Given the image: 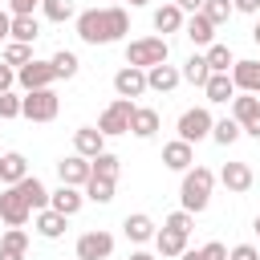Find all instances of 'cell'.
Listing matches in <instances>:
<instances>
[{"instance_id": "1", "label": "cell", "mask_w": 260, "mask_h": 260, "mask_svg": "<svg viewBox=\"0 0 260 260\" xmlns=\"http://www.w3.org/2000/svg\"><path fill=\"white\" fill-rule=\"evenodd\" d=\"M130 32V12L122 4H106V8H85L77 16V37L85 45H114Z\"/></svg>"}, {"instance_id": "2", "label": "cell", "mask_w": 260, "mask_h": 260, "mask_svg": "<svg viewBox=\"0 0 260 260\" xmlns=\"http://www.w3.org/2000/svg\"><path fill=\"white\" fill-rule=\"evenodd\" d=\"M211 187H215V175H211L207 167H191V171H183V183H179L183 211H191V215L207 211V203H211Z\"/></svg>"}, {"instance_id": "3", "label": "cell", "mask_w": 260, "mask_h": 260, "mask_svg": "<svg viewBox=\"0 0 260 260\" xmlns=\"http://www.w3.org/2000/svg\"><path fill=\"white\" fill-rule=\"evenodd\" d=\"M167 57H171L167 37H138V41H130V45H126V65H134V69L167 65Z\"/></svg>"}, {"instance_id": "4", "label": "cell", "mask_w": 260, "mask_h": 260, "mask_svg": "<svg viewBox=\"0 0 260 260\" xmlns=\"http://www.w3.org/2000/svg\"><path fill=\"white\" fill-rule=\"evenodd\" d=\"M57 110H61V98L53 89H32L20 98V118H28V122H53Z\"/></svg>"}, {"instance_id": "5", "label": "cell", "mask_w": 260, "mask_h": 260, "mask_svg": "<svg viewBox=\"0 0 260 260\" xmlns=\"http://www.w3.org/2000/svg\"><path fill=\"white\" fill-rule=\"evenodd\" d=\"M211 126H215V118L207 114V106H191V110H183L179 114V138L183 142H203V138H211Z\"/></svg>"}, {"instance_id": "6", "label": "cell", "mask_w": 260, "mask_h": 260, "mask_svg": "<svg viewBox=\"0 0 260 260\" xmlns=\"http://www.w3.org/2000/svg\"><path fill=\"white\" fill-rule=\"evenodd\" d=\"M130 114H134V102H126V98H114V102L102 110V118H98V130H102L106 138H114V134H130Z\"/></svg>"}, {"instance_id": "7", "label": "cell", "mask_w": 260, "mask_h": 260, "mask_svg": "<svg viewBox=\"0 0 260 260\" xmlns=\"http://www.w3.org/2000/svg\"><path fill=\"white\" fill-rule=\"evenodd\" d=\"M53 81H57V73H53V65L49 61H28V65H20L16 69V85L24 89V93H32V89H53Z\"/></svg>"}, {"instance_id": "8", "label": "cell", "mask_w": 260, "mask_h": 260, "mask_svg": "<svg viewBox=\"0 0 260 260\" xmlns=\"http://www.w3.org/2000/svg\"><path fill=\"white\" fill-rule=\"evenodd\" d=\"M28 215H32V207L24 203V195H20L16 187H4V191H0V223H8V228H24Z\"/></svg>"}, {"instance_id": "9", "label": "cell", "mask_w": 260, "mask_h": 260, "mask_svg": "<svg viewBox=\"0 0 260 260\" xmlns=\"http://www.w3.org/2000/svg\"><path fill=\"white\" fill-rule=\"evenodd\" d=\"M77 260H106L110 252H114V236L110 232H102V228H93V232H85V236H77Z\"/></svg>"}, {"instance_id": "10", "label": "cell", "mask_w": 260, "mask_h": 260, "mask_svg": "<svg viewBox=\"0 0 260 260\" xmlns=\"http://www.w3.org/2000/svg\"><path fill=\"white\" fill-rule=\"evenodd\" d=\"M114 93H118V98H126V102H134V98H142V93H146V69H134V65H122V69L114 73Z\"/></svg>"}, {"instance_id": "11", "label": "cell", "mask_w": 260, "mask_h": 260, "mask_svg": "<svg viewBox=\"0 0 260 260\" xmlns=\"http://www.w3.org/2000/svg\"><path fill=\"white\" fill-rule=\"evenodd\" d=\"M102 150H106V134H102L98 126H77V130H73V154L98 158Z\"/></svg>"}, {"instance_id": "12", "label": "cell", "mask_w": 260, "mask_h": 260, "mask_svg": "<svg viewBox=\"0 0 260 260\" xmlns=\"http://www.w3.org/2000/svg\"><path fill=\"white\" fill-rule=\"evenodd\" d=\"M219 183H223L232 195H244V191H252L256 175H252V167H248V162H223V171H219Z\"/></svg>"}, {"instance_id": "13", "label": "cell", "mask_w": 260, "mask_h": 260, "mask_svg": "<svg viewBox=\"0 0 260 260\" xmlns=\"http://www.w3.org/2000/svg\"><path fill=\"white\" fill-rule=\"evenodd\" d=\"M81 203H85V191H81V187H65V183H61L57 191H49V207H53V211H61L65 219H69V215H77V211H81Z\"/></svg>"}, {"instance_id": "14", "label": "cell", "mask_w": 260, "mask_h": 260, "mask_svg": "<svg viewBox=\"0 0 260 260\" xmlns=\"http://www.w3.org/2000/svg\"><path fill=\"white\" fill-rule=\"evenodd\" d=\"M57 175H61V183H65V187H85V183H89V158L69 154V158H61V162H57Z\"/></svg>"}, {"instance_id": "15", "label": "cell", "mask_w": 260, "mask_h": 260, "mask_svg": "<svg viewBox=\"0 0 260 260\" xmlns=\"http://www.w3.org/2000/svg\"><path fill=\"white\" fill-rule=\"evenodd\" d=\"M228 77H232V85H236V89H244V93H256V98H260V61H236Z\"/></svg>"}, {"instance_id": "16", "label": "cell", "mask_w": 260, "mask_h": 260, "mask_svg": "<svg viewBox=\"0 0 260 260\" xmlns=\"http://www.w3.org/2000/svg\"><path fill=\"white\" fill-rule=\"evenodd\" d=\"M183 37H187L191 45H215V24H211L203 12H191V16L183 20Z\"/></svg>"}, {"instance_id": "17", "label": "cell", "mask_w": 260, "mask_h": 260, "mask_svg": "<svg viewBox=\"0 0 260 260\" xmlns=\"http://www.w3.org/2000/svg\"><path fill=\"white\" fill-rule=\"evenodd\" d=\"M191 162H195V146H191V142L175 138V142L162 146V167H171V171H191Z\"/></svg>"}, {"instance_id": "18", "label": "cell", "mask_w": 260, "mask_h": 260, "mask_svg": "<svg viewBox=\"0 0 260 260\" xmlns=\"http://www.w3.org/2000/svg\"><path fill=\"white\" fill-rule=\"evenodd\" d=\"M28 252V232L24 228H4L0 232V260H24Z\"/></svg>"}, {"instance_id": "19", "label": "cell", "mask_w": 260, "mask_h": 260, "mask_svg": "<svg viewBox=\"0 0 260 260\" xmlns=\"http://www.w3.org/2000/svg\"><path fill=\"white\" fill-rule=\"evenodd\" d=\"M179 81H183V73L175 65H150L146 69V89H154V93H171Z\"/></svg>"}, {"instance_id": "20", "label": "cell", "mask_w": 260, "mask_h": 260, "mask_svg": "<svg viewBox=\"0 0 260 260\" xmlns=\"http://www.w3.org/2000/svg\"><path fill=\"white\" fill-rule=\"evenodd\" d=\"M232 118L240 122V130L256 126V122H260V98H256V93H240V98H232Z\"/></svg>"}, {"instance_id": "21", "label": "cell", "mask_w": 260, "mask_h": 260, "mask_svg": "<svg viewBox=\"0 0 260 260\" xmlns=\"http://www.w3.org/2000/svg\"><path fill=\"white\" fill-rule=\"evenodd\" d=\"M130 134H134V138H154V134H158V110L134 106V114H130Z\"/></svg>"}, {"instance_id": "22", "label": "cell", "mask_w": 260, "mask_h": 260, "mask_svg": "<svg viewBox=\"0 0 260 260\" xmlns=\"http://www.w3.org/2000/svg\"><path fill=\"white\" fill-rule=\"evenodd\" d=\"M16 191L24 195V203H28L32 211H45V207H49V191H45V183H41L37 175H24V179L16 183Z\"/></svg>"}, {"instance_id": "23", "label": "cell", "mask_w": 260, "mask_h": 260, "mask_svg": "<svg viewBox=\"0 0 260 260\" xmlns=\"http://www.w3.org/2000/svg\"><path fill=\"white\" fill-rule=\"evenodd\" d=\"M32 223H37V232H41L45 240H61V236H65V215H61V211H53V207L32 211Z\"/></svg>"}, {"instance_id": "24", "label": "cell", "mask_w": 260, "mask_h": 260, "mask_svg": "<svg viewBox=\"0 0 260 260\" xmlns=\"http://www.w3.org/2000/svg\"><path fill=\"white\" fill-rule=\"evenodd\" d=\"M24 175H28V158H24L20 150H8V154H0V179H4L8 187H16Z\"/></svg>"}, {"instance_id": "25", "label": "cell", "mask_w": 260, "mask_h": 260, "mask_svg": "<svg viewBox=\"0 0 260 260\" xmlns=\"http://www.w3.org/2000/svg\"><path fill=\"white\" fill-rule=\"evenodd\" d=\"M122 232H126V240L146 244V240H154V219H150V215H142V211H134V215H126Z\"/></svg>"}, {"instance_id": "26", "label": "cell", "mask_w": 260, "mask_h": 260, "mask_svg": "<svg viewBox=\"0 0 260 260\" xmlns=\"http://www.w3.org/2000/svg\"><path fill=\"white\" fill-rule=\"evenodd\" d=\"M37 37H41V20H37V16H12V24H8V41L32 45Z\"/></svg>"}, {"instance_id": "27", "label": "cell", "mask_w": 260, "mask_h": 260, "mask_svg": "<svg viewBox=\"0 0 260 260\" xmlns=\"http://www.w3.org/2000/svg\"><path fill=\"white\" fill-rule=\"evenodd\" d=\"M118 171H122V158H118V154H110V150H102L98 158H89V175H93V179L118 183Z\"/></svg>"}, {"instance_id": "28", "label": "cell", "mask_w": 260, "mask_h": 260, "mask_svg": "<svg viewBox=\"0 0 260 260\" xmlns=\"http://www.w3.org/2000/svg\"><path fill=\"white\" fill-rule=\"evenodd\" d=\"M203 93H207V102H232L236 98V85H232L228 73H211L207 85H203Z\"/></svg>"}, {"instance_id": "29", "label": "cell", "mask_w": 260, "mask_h": 260, "mask_svg": "<svg viewBox=\"0 0 260 260\" xmlns=\"http://www.w3.org/2000/svg\"><path fill=\"white\" fill-rule=\"evenodd\" d=\"M154 248H158V256H183L187 252V236L162 228V232H154Z\"/></svg>"}, {"instance_id": "30", "label": "cell", "mask_w": 260, "mask_h": 260, "mask_svg": "<svg viewBox=\"0 0 260 260\" xmlns=\"http://www.w3.org/2000/svg\"><path fill=\"white\" fill-rule=\"evenodd\" d=\"M203 61H207V69H211V73H232V65H236V57H232V49H228V45H207Z\"/></svg>"}, {"instance_id": "31", "label": "cell", "mask_w": 260, "mask_h": 260, "mask_svg": "<svg viewBox=\"0 0 260 260\" xmlns=\"http://www.w3.org/2000/svg\"><path fill=\"white\" fill-rule=\"evenodd\" d=\"M179 73H183V81H191V85H199V89H203V85H207V77H211L207 61H203L199 53H191V57L183 61V69H179Z\"/></svg>"}, {"instance_id": "32", "label": "cell", "mask_w": 260, "mask_h": 260, "mask_svg": "<svg viewBox=\"0 0 260 260\" xmlns=\"http://www.w3.org/2000/svg\"><path fill=\"white\" fill-rule=\"evenodd\" d=\"M154 28H158V32H179V28H183V12H179V4H162V8H154Z\"/></svg>"}, {"instance_id": "33", "label": "cell", "mask_w": 260, "mask_h": 260, "mask_svg": "<svg viewBox=\"0 0 260 260\" xmlns=\"http://www.w3.org/2000/svg\"><path fill=\"white\" fill-rule=\"evenodd\" d=\"M49 65H53V73H57V77H65V81H69V77H77V65H81V61H77V53L57 49V53L49 57Z\"/></svg>"}, {"instance_id": "34", "label": "cell", "mask_w": 260, "mask_h": 260, "mask_svg": "<svg viewBox=\"0 0 260 260\" xmlns=\"http://www.w3.org/2000/svg\"><path fill=\"white\" fill-rule=\"evenodd\" d=\"M199 12L219 28V24H228V20H232V12H236V8H232V0H203V8H199Z\"/></svg>"}, {"instance_id": "35", "label": "cell", "mask_w": 260, "mask_h": 260, "mask_svg": "<svg viewBox=\"0 0 260 260\" xmlns=\"http://www.w3.org/2000/svg\"><path fill=\"white\" fill-rule=\"evenodd\" d=\"M240 134H244V130H240V122H236V118H219V122L211 126V138H215L219 146H232Z\"/></svg>"}, {"instance_id": "36", "label": "cell", "mask_w": 260, "mask_h": 260, "mask_svg": "<svg viewBox=\"0 0 260 260\" xmlns=\"http://www.w3.org/2000/svg\"><path fill=\"white\" fill-rule=\"evenodd\" d=\"M41 12L53 20V24H65L73 16V0H41Z\"/></svg>"}, {"instance_id": "37", "label": "cell", "mask_w": 260, "mask_h": 260, "mask_svg": "<svg viewBox=\"0 0 260 260\" xmlns=\"http://www.w3.org/2000/svg\"><path fill=\"white\" fill-rule=\"evenodd\" d=\"M28 61H32V45H20V41H8V45H4V65H16V69H20V65H28Z\"/></svg>"}, {"instance_id": "38", "label": "cell", "mask_w": 260, "mask_h": 260, "mask_svg": "<svg viewBox=\"0 0 260 260\" xmlns=\"http://www.w3.org/2000/svg\"><path fill=\"white\" fill-rule=\"evenodd\" d=\"M85 199H93V203H110V199H114V183L89 175V183H85Z\"/></svg>"}, {"instance_id": "39", "label": "cell", "mask_w": 260, "mask_h": 260, "mask_svg": "<svg viewBox=\"0 0 260 260\" xmlns=\"http://www.w3.org/2000/svg\"><path fill=\"white\" fill-rule=\"evenodd\" d=\"M191 223H195V215H191V211H175V215H167V219H162V228H171V232H179V236H187V232H191Z\"/></svg>"}, {"instance_id": "40", "label": "cell", "mask_w": 260, "mask_h": 260, "mask_svg": "<svg viewBox=\"0 0 260 260\" xmlns=\"http://www.w3.org/2000/svg\"><path fill=\"white\" fill-rule=\"evenodd\" d=\"M0 118H20V98L8 89V93H0Z\"/></svg>"}, {"instance_id": "41", "label": "cell", "mask_w": 260, "mask_h": 260, "mask_svg": "<svg viewBox=\"0 0 260 260\" xmlns=\"http://www.w3.org/2000/svg\"><path fill=\"white\" fill-rule=\"evenodd\" d=\"M199 256H203V260H228V248H223L219 240H211V244L199 248Z\"/></svg>"}, {"instance_id": "42", "label": "cell", "mask_w": 260, "mask_h": 260, "mask_svg": "<svg viewBox=\"0 0 260 260\" xmlns=\"http://www.w3.org/2000/svg\"><path fill=\"white\" fill-rule=\"evenodd\" d=\"M228 260H260V252H256L252 244H236V248L228 252Z\"/></svg>"}, {"instance_id": "43", "label": "cell", "mask_w": 260, "mask_h": 260, "mask_svg": "<svg viewBox=\"0 0 260 260\" xmlns=\"http://www.w3.org/2000/svg\"><path fill=\"white\" fill-rule=\"evenodd\" d=\"M41 0H8V8H12V16H32V8H37Z\"/></svg>"}, {"instance_id": "44", "label": "cell", "mask_w": 260, "mask_h": 260, "mask_svg": "<svg viewBox=\"0 0 260 260\" xmlns=\"http://www.w3.org/2000/svg\"><path fill=\"white\" fill-rule=\"evenodd\" d=\"M12 85H16V69H12V65H4V61H0V93H8V89H12Z\"/></svg>"}, {"instance_id": "45", "label": "cell", "mask_w": 260, "mask_h": 260, "mask_svg": "<svg viewBox=\"0 0 260 260\" xmlns=\"http://www.w3.org/2000/svg\"><path fill=\"white\" fill-rule=\"evenodd\" d=\"M232 8H236V12H248V16H256V12H260V0H232Z\"/></svg>"}, {"instance_id": "46", "label": "cell", "mask_w": 260, "mask_h": 260, "mask_svg": "<svg viewBox=\"0 0 260 260\" xmlns=\"http://www.w3.org/2000/svg\"><path fill=\"white\" fill-rule=\"evenodd\" d=\"M171 4H179V12H199L203 8V0H171Z\"/></svg>"}, {"instance_id": "47", "label": "cell", "mask_w": 260, "mask_h": 260, "mask_svg": "<svg viewBox=\"0 0 260 260\" xmlns=\"http://www.w3.org/2000/svg\"><path fill=\"white\" fill-rule=\"evenodd\" d=\"M8 24H12V16H8V12H4V8H0V45H4V41H8Z\"/></svg>"}, {"instance_id": "48", "label": "cell", "mask_w": 260, "mask_h": 260, "mask_svg": "<svg viewBox=\"0 0 260 260\" xmlns=\"http://www.w3.org/2000/svg\"><path fill=\"white\" fill-rule=\"evenodd\" d=\"M130 260H154L150 252H130Z\"/></svg>"}, {"instance_id": "49", "label": "cell", "mask_w": 260, "mask_h": 260, "mask_svg": "<svg viewBox=\"0 0 260 260\" xmlns=\"http://www.w3.org/2000/svg\"><path fill=\"white\" fill-rule=\"evenodd\" d=\"M179 260H203V256H199V252H183Z\"/></svg>"}, {"instance_id": "50", "label": "cell", "mask_w": 260, "mask_h": 260, "mask_svg": "<svg viewBox=\"0 0 260 260\" xmlns=\"http://www.w3.org/2000/svg\"><path fill=\"white\" fill-rule=\"evenodd\" d=\"M252 41H256V45H260V20H256V28H252Z\"/></svg>"}, {"instance_id": "51", "label": "cell", "mask_w": 260, "mask_h": 260, "mask_svg": "<svg viewBox=\"0 0 260 260\" xmlns=\"http://www.w3.org/2000/svg\"><path fill=\"white\" fill-rule=\"evenodd\" d=\"M142 4H150V0H130V8H142Z\"/></svg>"}, {"instance_id": "52", "label": "cell", "mask_w": 260, "mask_h": 260, "mask_svg": "<svg viewBox=\"0 0 260 260\" xmlns=\"http://www.w3.org/2000/svg\"><path fill=\"white\" fill-rule=\"evenodd\" d=\"M252 228H256V236H260V215H256V223H252Z\"/></svg>"}, {"instance_id": "53", "label": "cell", "mask_w": 260, "mask_h": 260, "mask_svg": "<svg viewBox=\"0 0 260 260\" xmlns=\"http://www.w3.org/2000/svg\"><path fill=\"white\" fill-rule=\"evenodd\" d=\"M0 4H8V0H0Z\"/></svg>"}]
</instances>
